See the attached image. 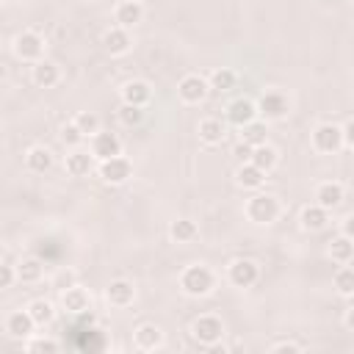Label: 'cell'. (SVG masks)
<instances>
[{"instance_id":"7","label":"cell","mask_w":354,"mask_h":354,"mask_svg":"<svg viewBox=\"0 0 354 354\" xmlns=\"http://www.w3.org/2000/svg\"><path fill=\"white\" fill-rule=\"evenodd\" d=\"M177 94H180V100H183L185 105H199V102H205V97L210 94V83H207V77H202V75H185V77L177 83Z\"/></svg>"},{"instance_id":"19","label":"cell","mask_w":354,"mask_h":354,"mask_svg":"<svg viewBox=\"0 0 354 354\" xmlns=\"http://www.w3.org/2000/svg\"><path fill=\"white\" fill-rule=\"evenodd\" d=\"M299 221H301V230H307V232H318V230H324V227H326V221H329V210H326V207H321L318 202H313V205L301 207Z\"/></svg>"},{"instance_id":"24","label":"cell","mask_w":354,"mask_h":354,"mask_svg":"<svg viewBox=\"0 0 354 354\" xmlns=\"http://www.w3.org/2000/svg\"><path fill=\"white\" fill-rule=\"evenodd\" d=\"M224 133H227V124L221 122V119H216V116H207V119H202L199 122V138L205 141V144H221L224 141Z\"/></svg>"},{"instance_id":"45","label":"cell","mask_w":354,"mask_h":354,"mask_svg":"<svg viewBox=\"0 0 354 354\" xmlns=\"http://www.w3.org/2000/svg\"><path fill=\"white\" fill-rule=\"evenodd\" d=\"M83 3H94V0H83Z\"/></svg>"},{"instance_id":"32","label":"cell","mask_w":354,"mask_h":354,"mask_svg":"<svg viewBox=\"0 0 354 354\" xmlns=\"http://www.w3.org/2000/svg\"><path fill=\"white\" fill-rule=\"evenodd\" d=\"M28 313H30V318L36 321V326L50 324L53 315H55V310H53V304H50L47 299H33V301L28 304Z\"/></svg>"},{"instance_id":"31","label":"cell","mask_w":354,"mask_h":354,"mask_svg":"<svg viewBox=\"0 0 354 354\" xmlns=\"http://www.w3.org/2000/svg\"><path fill=\"white\" fill-rule=\"evenodd\" d=\"M332 285H335V290H337L340 296H354V268L343 263V266L335 271Z\"/></svg>"},{"instance_id":"30","label":"cell","mask_w":354,"mask_h":354,"mask_svg":"<svg viewBox=\"0 0 354 354\" xmlns=\"http://www.w3.org/2000/svg\"><path fill=\"white\" fill-rule=\"evenodd\" d=\"M249 160H252L257 169H263V171L268 174V171L277 166V149L268 147V144H260V147L252 149V158H249Z\"/></svg>"},{"instance_id":"25","label":"cell","mask_w":354,"mask_h":354,"mask_svg":"<svg viewBox=\"0 0 354 354\" xmlns=\"http://www.w3.org/2000/svg\"><path fill=\"white\" fill-rule=\"evenodd\" d=\"M25 166L33 171V174H44L50 166H53V152L47 147H30L25 152Z\"/></svg>"},{"instance_id":"33","label":"cell","mask_w":354,"mask_h":354,"mask_svg":"<svg viewBox=\"0 0 354 354\" xmlns=\"http://www.w3.org/2000/svg\"><path fill=\"white\" fill-rule=\"evenodd\" d=\"M144 108L141 105H130V102H122L119 105V111H116V116H119V122L124 124V127H138L141 122H144Z\"/></svg>"},{"instance_id":"34","label":"cell","mask_w":354,"mask_h":354,"mask_svg":"<svg viewBox=\"0 0 354 354\" xmlns=\"http://www.w3.org/2000/svg\"><path fill=\"white\" fill-rule=\"evenodd\" d=\"M207 83H210L213 91H230V88L235 86V72L221 66V69H216V72L207 77Z\"/></svg>"},{"instance_id":"20","label":"cell","mask_w":354,"mask_h":354,"mask_svg":"<svg viewBox=\"0 0 354 354\" xmlns=\"http://www.w3.org/2000/svg\"><path fill=\"white\" fill-rule=\"evenodd\" d=\"M61 307H64L66 313L77 315V313H86V310H91V299H88V293H86L83 288L72 285V288H66V290L61 293Z\"/></svg>"},{"instance_id":"40","label":"cell","mask_w":354,"mask_h":354,"mask_svg":"<svg viewBox=\"0 0 354 354\" xmlns=\"http://www.w3.org/2000/svg\"><path fill=\"white\" fill-rule=\"evenodd\" d=\"M252 149H254L252 144H246V141H241V144L235 147V155H238V160H241V163H246V160L252 158Z\"/></svg>"},{"instance_id":"17","label":"cell","mask_w":354,"mask_h":354,"mask_svg":"<svg viewBox=\"0 0 354 354\" xmlns=\"http://www.w3.org/2000/svg\"><path fill=\"white\" fill-rule=\"evenodd\" d=\"M30 77H33V83H36L39 88H53V86L61 80V69H58V64H53V61L41 58V61H36V64H33Z\"/></svg>"},{"instance_id":"18","label":"cell","mask_w":354,"mask_h":354,"mask_svg":"<svg viewBox=\"0 0 354 354\" xmlns=\"http://www.w3.org/2000/svg\"><path fill=\"white\" fill-rule=\"evenodd\" d=\"M152 100V88L147 80H127L122 86V102H130V105H141L147 108Z\"/></svg>"},{"instance_id":"43","label":"cell","mask_w":354,"mask_h":354,"mask_svg":"<svg viewBox=\"0 0 354 354\" xmlns=\"http://www.w3.org/2000/svg\"><path fill=\"white\" fill-rule=\"evenodd\" d=\"M340 232H343L346 238H351V241H354V213H348V216L343 218V227H340Z\"/></svg>"},{"instance_id":"16","label":"cell","mask_w":354,"mask_h":354,"mask_svg":"<svg viewBox=\"0 0 354 354\" xmlns=\"http://www.w3.org/2000/svg\"><path fill=\"white\" fill-rule=\"evenodd\" d=\"M133 343H136V348H141V351H155V348L163 346V332H160V326H155V324H141V326H136V332H133Z\"/></svg>"},{"instance_id":"42","label":"cell","mask_w":354,"mask_h":354,"mask_svg":"<svg viewBox=\"0 0 354 354\" xmlns=\"http://www.w3.org/2000/svg\"><path fill=\"white\" fill-rule=\"evenodd\" d=\"M343 144L354 149V119H348V122L343 124Z\"/></svg>"},{"instance_id":"36","label":"cell","mask_w":354,"mask_h":354,"mask_svg":"<svg viewBox=\"0 0 354 354\" xmlns=\"http://www.w3.org/2000/svg\"><path fill=\"white\" fill-rule=\"evenodd\" d=\"M25 351L28 354H53V351H58V340H53V337H30L28 343H25Z\"/></svg>"},{"instance_id":"22","label":"cell","mask_w":354,"mask_h":354,"mask_svg":"<svg viewBox=\"0 0 354 354\" xmlns=\"http://www.w3.org/2000/svg\"><path fill=\"white\" fill-rule=\"evenodd\" d=\"M315 202L326 210H335L340 202H343V185L337 180H326L315 188Z\"/></svg>"},{"instance_id":"8","label":"cell","mask_w":354,"mask_h":354,"mask_svg":"<svg viewBox=\"0 0 354 354\" xmlns=\"http://www.w3.org/2000/svg\"><path fill=\"white\" fill-rule=\"evenodd\" d=\"M227 279H230V285H235V288H252V285L260 279V268H257L254 260H249V257H238V260L230 263V268H227Z\"/></svg>"},{"instance_id":"41","label":"cell","mask_w":354,"mask_h":354,"mask_svg":"<svg viewBox=\"0 0 354 354\" xmlns=\"http://www.w3.org/2000/svg\"><path fill=\"white\" fill-rule=\"evenodd\" d=\"M271 351H301V343H293V340H279L271 346Z\"/></svg>"},{"instance_id":"9","label":"cell","mask_w":354,"mask_h":354,"mask_svg":"<svg viewBox=\"0 0 354 354\" xmlns=\"http://www.w3.org/2000/svg\"><path fill=\"white\" fill-rule=\"evenodd\" d=\"M14 53L19 61H41L44 55V39L36 33V30H22L17 39H14Z\"/></svg>"},{"instance_id":"11","label":"cell","mask_w":354,"mask_h":354,"mask_svg":"<svg viewBox=\"0 0 354 354\" xmlns=\"http://www.w3.org/2000/svg\"><path fill=\"white\" fill-rule=\"evenodd\" d=\"M3 329H6V335L8 337H30L33 335V329H36V321L30 318V313H28V307L25 310H11L8 315H6V321H3Z\"/></svg>"},{"instance_id":"46","label":"cell","mask_w":354,"mask_h":354,"mask_svg":"<svg viewBox=\"0 0 354 354\" xmlns=\"http://www.w3.org/2000/svg\"><path fill=\"white\" fill-rule=\"evenodd\" d=\"M348 3H351V6H354V0H348Z\"/></svg>"},{"instance_id":"3","label":"cell","mask_w":354,"mask_h":354,"mask_svg":"<svg viewBox=\"0 0 354 354\" xmlns=\"http://www.w3.org/2000/svg\"><path fill=\"white\" fill-rule=\"evenodd\" d=\"M191 335L202 343V346H216L221 337H224V321L213 313H205L199 315L194 324H191Z\"/></svg>"},{"instance_id":"1","label":"cell","mask_w":354,"mask_h":354,"mask_svg":"<svg viewBox=\"0 0 354 354\" xmlns=\"http://www.w3.org/2000/svg\"><path fill=\"white\" fill-rule=\"evenodd\" d=\"M213 285H216V277H213V271H210L207 266H202V263H194V266H188V268L180 274V288H183V293H188V296H207V293L213 290Z\"/></svg>"},{"instance_id":"15","label":"cell","mask_w":354,"mask_h":354,"mask_svg":"<svg viewBox=\"0 0 354 354\" xmlns=\"http://www.w3.org/2000/svg\"><path fill=\"white\" fill-rule=\"evenodd\" d=\"M144 19V6L138 0H122L116 8H113V22L119 28H136L138 22Z\"/></svg>"},{"instance_id":"14","label":"cell","mask_w":354,"mask_h":354,"mask_svg":"<svg viewBox=\"0 0 354 354\" xmlns=\"http://www.w3.org/2000/svg\"><path fill=\"white\" fill-rule=\"evenodd\" d=\"M105 299L111 307H130L136 301V285L130 279H111L105 288Z\"/></svg>"},{"instance_id":"12","label":"cell","mask_w":354,"mask_h":354,"mask_svg":"<svg viewBox=\"0 0 354 354\" xmlns=\"http://www.w3.org/2000/svg\"><path fill=\"white\" fill-rule=\"evenodd\" d=\"M257 119V102H252V100H246V97H238V100H232L230 105H227V122L232 124V127H243V124H249V122H254Z\"/></svg>"},{"instance_id":"2","label":"cell","mask_w":354,"mask_h":354,"mask_svg":"<svg viewBox=\"0 0 354 354\" xmlns=\"http://www.w3.org/2000/svg\"><path fill=\"white\" fill-rule=\"evenodd\" d=\"M246 218L254 224H274L279 218V199L274 194H254L246 199Z\"/></svg>"},{"instance_id":"27","label":"cell","mask_w":354,"mask_h":354,"mask_svg":"<svg viewBox=\"0 0 354 354\" xmlns=\"http://www.w3.org/2000/svg\"><path fill=\"white\" fill-rule=\"evenodd\" d=\"M241 141H246V144H252V147L268 144V124H266V122H260V119H254V122L243 124V127H241Z\"/></svg>"},{"instance_id":"23","label":"cell","mask_w":354,"mask_h":354,"mask_svg":"<svg viewBox=\"0 0 354 354\" xmlns=\"http://www.w3.org/2000/svg\"><path fill=\"white\" fill-rule=\"evenodd\" d=\"M235 183H238L241 188L257 191V188L266 183V171H263V169H257L252 160H246V163H241V166H238V171H235Z\"/></svg>"},{"instance_id":"37","label":"cell","mask_w":354,"mask_h":354,"mask_svg":"<svg viewBox=\"0 0 354 354\" xmlns=\"http://www.w3.org/2000/svg\"><path fill=\"white\" fill-rule=\"evenodd\" d=\"M86 138V133L75 124V122H69V124H64L61 127V141L66 144V147H80V141Z\"/></svg>"},{"instance_id":"21","label":"cell","mask_w":354,"mask_h":354,"mask_svg":"<svg viewBox=\"0 0 354 354\" xmlns=\"http://www.w3.org/2000/svg\"><path fill=\"white\" fill-rule=\"evenodd\" d=\"M64 169H66V174H72V177H86V174L94 169V155H88V152H83V149L75 147V149L66 155Z\"/></svg>"},{"instance_id":"29","label":"cell","mask_w":354,"mask_h":354,"mask_svg":"<svg viewBox=\"0 0 354 354\" xmlns=\"http://www.w3.org/2000/svg\"><path fill=\"white\" fill-rule=\"evenodd\" d=\"M329 257L335 260V263H348L351 257H354V241L351 238H346L343 232L337 235V238H332V243H329Z\"/></svg>"},{"instance_id":"6","label":"cell","mask_w":354,"mask_h":354,"mask_svg":"<svg viewBox=\"0 0 354 354\" xmlns=\"http://www.w3.org/2000/svg\"><path fill=\"white\" fill-rule=\"evenodd\" d=\"M343 147V127L332 124V122H321L315 130H313V149L315 152H324V155H332Z\"/></svg>"},{"instance_id":"35","label":"cell","mask_w":354,"mask_h":354,"mask_svg":"<svg viewBox=\"0 0 354 354\" xmlns=\"http://www.w3.org/2000/svg\"><path fill=\"white\" fill-rule=\"evenodd\" d=\"M86 136H94V133H100V116L97 113H91V111H80L75 119H72Z\"/></svg>"},{"instance_id":"39","label":"cell","mask_w":354,"mask_h":354,"mask_svg":"<svg viewBox=\"0 0 354 354\" xmlns=\"http://www.w3.org/2000/svg\"><path fill=\"white\" fill-rule=\"evenodd\" d=\"M17 279H19V277H17V268L11 266V260H8V254H6V263L0 266V288H3V290H8Z\"/></svg>"},{"instance_id":"44","label":"cell","mask_w":354,"mask_h":354,"mask_svg":"<svg viewBox=\"0 0 354 354\" xmlns=\"http://www.w3.org/2000/svg\"><path fill=\"white\" fill-rule=\"evenodd\" d=\"M343 324H346V326H348V329L354 332V307H351V310L346 313V318H343Z\"/></svg>"},{"instance_id":"28","label":"cell","mask_w":354,"mask_h":354,"mask_svg":"<svg viewBox=\"0 0 354 354\" xmlns=\"http://www.w3.org/2000/svg\"><path fill=\"white\" fill-rule=\"evenodd\" d=\"M44 274V263L39 257H25L17 263V277L19 282H39Z\"/></svg>"},{"instance_id":"26","label":"cell","mask_w":354,"mask_h":354,"mask_svg":"<svg viewBox=\"0 0 354 354\" xmlns=\"http://www.w3.org/2000/svg\"><path fill=\"white\" fill-rule=\"evenodd\" d=\"M196 235H199V227H196V221H191V218H177V221H171V227H169V238H171L174 243H191Z\"/></svg>"},{"instance_id":"10","label":"cell","mask_w":354,"mask_h":354,"mask_svg":"<svg viewBox=\"0 0 354 354\" xmlns=\"http://www.w3.org/2000/svg\"><path fill=\"white\" fill-rule=\"evenodd\" d=\"M91 155L97 160H108V158H116L122 155V138L116 133H108V130H100L91 136Z\"/></svg>"},{"instance_id":"5","label":"cell","mask_w":354,"mask_h":354,"mask_svg":"<svg viewBox=\"0 0 354 354\" xmlns=\"http://www.w3.org/2000/svg\"><path fill=\"white\" fill-rule=\"evenodd\" d=\"M97 174L105 185H122L130 180L133 174V163L124 158V155H116V158H108V160H100L97 166Z\"/></svg>"},{"instance_id":"13","label":"cell","mask_w":354,"mask_h":354,"mask_svg":"<svg viewBox=\"0 0 354 354\" xmlns=\"http://www.w3.org/2000/svg\"><path fill=\"white\" fill-rule=\"evenodd\" d=\"M102 47H105L108 55H124V53H130V47H133V36H130L127 28L113 25V28H108V30L102 33Z\"/></svg>"},{"instance_id":"4","label":"cell","mask_w":354,"mask_h":354,"mask_svg":"<svg viewBox=\"0 0 354 354\" xmlns=\"http://www.w3.org/2000/svg\"><path fill=\"white\" fill-rule=\"evenodd\" d=\"M288 111H290V100H288L282 91H277V88L263 91V94H260V100H257V113H260L266 122L285 119V116H288Z\"/></svg>"},{"instance_id":"38","label":"cell","mask_w":354,"mask_h":354,"mask_svg":"<svg viewBox=\"0 0 354 354\" xmlns=\"http://www.w3.org/2000/svg\"><path fill=\"white\" fill-rule=\"evenodd\" d=\"M75 282H77V277H75V271H72V268H58L50 285H53L58 293H64V290H66V288H72Z\"/></svg>"}]
</instances>
